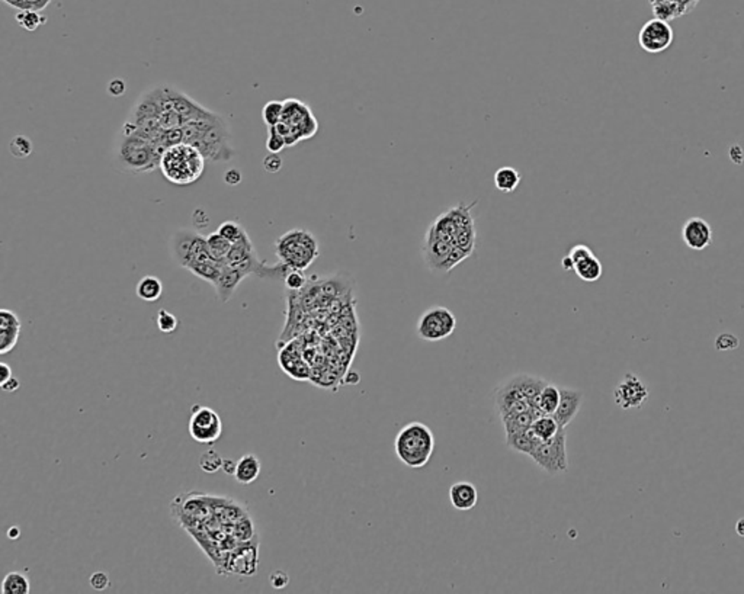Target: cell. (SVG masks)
Here are the masks:
<instances>
[{"instance_id": "cell-1", "label": "cell", "mask_w": 744, "mask_h": 594, "mask_svg": "<svg viewBox=\"0 0 744 594\" xmlns=\"http://www.w3.org/2000/svg\"><path fill=\"white\" fill-rule=\"evenodd\" d=\"M472 203H460L441 214L427 228L422 246V256L427 269L441 273L450 272L474 253L477 232Z\"/></svg>"}, {"instance_id": "cell-2", "label": "cell", "mask_w": 744, "mask_h": 594, "mask_svg": "<svg viewBox=\"0 0 744 594\" xmlns=\"http://www.w3.org/2000/svg\"><path fill=\"white\" fill-rule=\"evenodd\" d=\"M182 131L184 143L196 147L213 163H225L236 154L230 127L220 113L211 112L192 120L182 127Z\"/></svg>"}, {"instance_id": "cell-3", "label": "cell", "mask_w": 744, "mask_h": 594, "mask_svg": "<svg viewBox=\"0 0 744 594\" xmlns=\"http://www.w3.org/2000/svg\"><path fill=\"white\" fill-rule=\"evenodd\" d=\"M163 151L144 137L121 128L114 146V165L124 173H150L160 166Z\"/></svg>"}, {"instance_id": "cell-4", "label": "cell", "mask_w": 744, "mask_h": 594, "mask_svg": "<svg viewBox=\"0 0 744 594\" xmlns=\"http://www.w3.org/2000/svg\"><path fill=\"white\" fill-rule=\"evenodd\" d=\"M548 384L543 378L519 374L507 379L496 391L494 400L500 419L510 417L536 408V398L541 390Z\"/></svg>"}, {"instance_id": "cell-5", "label": "cell", "mask_w": 744, "mask_h": 594, "mask_svg": "<svg viewBox=\"0 0 744 594\" xmlns=\"http://www.w3.org/2000/svg\"><path fill=\"white\" fill-rule=\"evenodd\" d=\"M159 168L170 184L187 187L195 184L204 173L206 157L196 147L179 143L163 151Z\"/></svg>"}, {"instance_id": "cell-6", "label": "cell", "mask_w": 744, "mask_h": 594, "mask_svg": "<svg viewBox=\"0 0 744 594\" xmlns=\"http://www.w3.org/2000/svg\"><path fill=\"white\" fill-rule=\"evenodd\" d=\"M397 458L409 468L419 469L427 465L435 450V436L429 426L412 422L401 427L394 441Z\"/></svg>"}, {"instance_id": "cell-7", "label": "cell", "mask_w": 744, "mask_h": 594, "mask_svg": "<svg viewBox=\"0 0 744 594\" xmlns=\"http://www.w3.org/2000/svg\"><path fill=\"white\" fill-rule=\"evenodd\" d=\"M275 253L291 269L305 270L319 258L320 246L313 233L294 228L275 241Z\"/></svg>"}, {"instance_id": "cell-8", "label": "cell", "mask_w": 744, "mask_h": 594, "mask_svg": "<svg viewBox=\"0 0 744 594\" xmlns=\"http://www.w3.org/2000/svg\"><path fill=\"white\" fill-rule=\"evenodd\" d=\"M172 253L176 263L188 270L198 263L215 260L208 250L207 237L189 228H180L173 234Z\"/></svg>"}, {"instance_id": "cell-9", "label": "cell", "mask_w": 744, "mask_h": 594, "mask_svg": "<svg viewBox=\"0 0 744 594\" xmlns=\"http://www.w3.org/2000/svg\"><path fill=\"white\" fill-rule=\"evenodd\" d=\"M531 458L541 469H544L551 476L567 472L569 458L566 429L560 427L554 438L541 442L531 455Z\"/></svg>"}, {"instance_id": "cell-10", "label": "cell", "mask_w": 744, "mask_h": 594, "mask_svg": "<svg viewBox=\"0 0 744 594\" xmlns=\"http://www.w3.org/2000/svg\"><path fill=\"white\" fill-rule=\"evenodd\" d=\"M281 121L291 129L294 144L311 139L319 131V122L315 120L311 108L305 102L296 98H288L284 101V113Z\"/></svg>"}, {"instance_id": "cell-11", "label": "cell", "mask_w": 744, "mask_h": 594, "mask_svg": "<svg viewBox=\"0 0 744 594\" xmlns=\"http://www.w3.org/2000/svg\"><path fill=\"white\" fill-rule=\"evenodd\" d=\"M457 329V318L445 307L426 310L417 322L416 333L424 341H439L453 334Z\"/></svg>"}, {"instance_id": "cell-12", "label": "cell", "mask_w": 744, "mask_h": 594, "mask_svg": "<svg viewBox=\"0 0 744 594\" xmlns=\"http://www.w3.org/2000/svg\"><path fill=\"white\" fill-rule=\"evenodd\" d=\"M189 435L201 445H213L222 435V422L217 411L195 404L189 419Z\"/></svg>"}, {"instance_id": "cell-13", "label": "cell", "mask_w": 744, "mask_h": 594, "mask_svg": "<svg viewBox=\"0 0 744 594\" xmlns=\"http://www.w3.org/2000/svg\"><path fill=\"white\" fill-rule=\"evenodd\" d=\"M674 41V31L667 20L655 18L647 20L638 32L640 47L648 54L666 51Z\"/></svg>"}, {"instance_id": "cell-14", "label": "cell", "mask_w": 744, "mask_h": 594, "mask_svg": "<svg viewBox=\"0 0 744 594\" xmlns=\"http://www.w3.org/2000/svg\"><path fill=\"white\" fill-rule=\"evenodd\" d=\"M614 398L622 410L641 408L648 400V388L636 374L626 372L614 390Z\"/></svg>"}, {"instance_id": "cell-15", "label": "cell", "mask_w": 744, "mask_h": 594, "mask_svg": "<svg viewBox=\"0 0 744 594\" xmlns=\"http://www.w3.org/2000/svg\"><path fill=\"white\" fill-rule=\"evenodd\" d=\"M682 239L686 247L692 250H704L712 244V228L701 217L686 220L682 228Z\"/></svg>"}, {"instance_id": "cell-16", "label": "cell", "mask_w": 744, "mask_h": 594, "mask_svg": "<svg viewBox=\"0 0 744 594\" xmlns=\"http://www.w3.org/2000/svg\"><path fill=\"white\" fill-rule=\"evenodd\" d=\"M584 396L580 390H572V388H560V403L553 415L560 427H567L579 415L581 408Z\"/></svg>"}, {"instance_id": "cell-17", "label": "cell", "mask_w": 744, "mask_h": 594, "mask_svg": "<svg viewBox=\"0 0 744 594\" xmlns=\"http://www.w3.org/2000/svg\"><path fill=\"white\" fill-rule=\"evenodd\" d=\"M20 320L11 310H0V353L6 355L12 352L19 340Z\"/></svg>"}, {"instance_id": "cell-18", "label": "cell", "mask_w": 744, "mask_h": 594, "mask_svg": "<svg viewBox=\"0 0 744 594\" xmlns=\"http://www.w3.org/2000/svg\"><path fill=\"white\" fill-rule=\"evenodd\" d=\"M652 13L663 20H673L692 12L700 0H648Z\"/></svg>"}, {"instance_id": "cell-19", "label": "cell", "mask_w": 744, "mask_h": 594, "mask_svg": "<svg viewBox=\"0 0 744 594\" xmlns=\"http://www.w3.org/2000/svg\"><path fill=\"white\" fill-rule=\"evenodd\" d=\"M246 278V275L243 272H240L239 269L224 263L222 265V269L220 272V277L218 279L215 281V284L213 285L215 288V292H217V296L218 300L221 303H229L232 300V296L234 293V291L237 289V286L240 285V282Z\"/></svg>"}, {"instance_id": "cell-20", "label": "cell", "mask_w": 744, "mask_h": 594, "mask_svg": "<svg viewBox=\"0 0 744 594\" xmlns=\"http://www.w3.org/2000/svg\"><path fill=\"white\" fill-rule=\"evenodd\" d=\"M449 500L454 509L460 512H468L476 507L479 501V493L474 484L468 481H460L450 486Z\"/></svg>"}, {"instance_id": "cell-21", "label": "cell", "mask_w": 744, "mask_h": 594, "mask_svg": "<svg viewBox=\"0 0 744 594\" xmlns=\"http://www.w3.org/2000/svg\"><path fill=\"white\" fill-rule=\"evenodd\" d=\"M260 461L256 455L246 453L237 461V468L234 472L236 481L240 484H252L260 475Z\"/></svg>"}, {"instance_id": "cell-22", "label": "cell", "mask_w": 744, "mask_h": 594, "mask_svg": "<svg viewBox=\"0 0 744 594\" xmlns=\"http://www.w3.org/2000/svg\"><path fill=\"white\" fill-rule=\"evenodd\" d=\"M541 442H543V441H541L535 435V433L532 431V429H528V430H524V431H517V433H513V435H506V446L507 448H510L515 452L528 455V456H531L534 453V450L536 449V446Z\"/></svg>"}, {"instance_id": "cell-23", "label": "cell", "mask_w": 744, "mask_h": 594, "mask_svg": "<svg viewBox=\"0 0 744 594\" xmlns=\"http://www.w3.org/2000/svg\"><path fill=\"white\" fill-rule=\"evenodd\" d=\"M573 270L576 272V275L584 282H596L600 279L602 273H603L602 263L595 256V253L577 260L573 265Z\"/></svg>"}, {"instance_id": "cell-24", "label": "cell", "mask_w": 744, "mask_h": 594, "mask_svg": "<svg viewBox=\"0 0 744 594\" xmlns=\"http://www.w3.org/2000/svg\"><path fill=\"white\" fill-rule=\"evenodd\" d=\"M522 175L519 170H516L510 166H503L494 173V187L503 194H510L515 192L517 187H519Z\"/></svg>"}, {"instance_id": "cell-25", "label": "cell", "mask_w": 744, "mask_h": 594, "mask_svg": "<svg viewBox=\"0 0 744 594\" xmlns=\"http://www.w3.org/2000/svg\"><path fill=\"white\" fill-rule=\"evenodd\" d=\"M135 293L144 303H156L163 293V284L157 277L147 275L139 281Z\"/></svg>"}, {"instance_id": "cell-26", "label": "cell", "mask_w": 744, "mask_h": 594, "mask_svg": "<svg viewBox=\"0 0 744 594\" xmlns=\"http://www.w3.org/2000/svg\"><path fill=\"white\" fill-rule=\"evenodd\" d=\"M560 403V386L548 382L536 398V408L541 415H554Z\"/></svg>"}, {"instance_id": "cell-27", "label": "cell", "mask_w": 744, "mask_h": 594, "mask_svg": "<svg viewBox=\"0 0 744 594\" xmlns=\"http://www.w3.org/2000/svg\"><path fill=\"white\" fill-rule=\"evenodd\" d=\"M539 416H541V413H539L538 410H529V411H524V413L502 419L506 435H513V433L524 431V430L531 429L532 423Z\"/></svg>"}, {"instance_id": "cell-28", "label": "cell", "mask_w": 744, "mask_h": 594, "mask_svg": "<svg viewBox=\"0 0 744 594\" xmlns=\"http://www.w3.org/2000/svg\"><path fill=\"white\" fill-rule=\"evenodd\" d=\"M31 584L28 577L19 571H12L6 574L2 583V594H28Z\"/></svg>"}, {"instance_id": "cell-29", "label": "cell", "mask_w": 744, "mask_h": 594, "mask_svg": "<svg viewBox=\"0 0 744 594\" xmlns=\"http://www.w3.org/2000/svg\"><path fill=\"white\" fill-rule=\"evenodd\" d=\"M531 429L541 441H548L557 435L560 430V424L557 423L554 416L541 415L539 417L535 419Z\"/></svg>"}, {"instance_id": "cell-30", "label": "cell", "mask_w": 744, "mask_h": 594, "mask_svg": "<svg viewBox=\"0 0 744 594\" xmlns=\"http://www.w3.org/2000/svg\"><path fill=\"white\" fill-rule=\"evenodd\" d=\"M207 246H208L211 256L218 262H225V258H227L229 251L232 248V243L229 240H225L218 232L211 233L207 237Z\"/></svg>"}, {"instance_id": "cell-31", "label": "cell", "mask_w": 744, "mask_h": 594, "mask_svg": "<svg viewBox=\"0 0 744 594\" xmlns=\"http://www.w3.org/2000/svg\"><path fill=\"white\" fill-rule=\"evenodd\" d=\"M284 101H269L262 109V120L267 128L278 125L282 120Z\"/></svg>"}, {"instance_id": "cell-32", "label": "cell", "mask_w": 744, "mask_h": 594, "mask_svg": "<svg viewBox=\"0 0 744 594\" xmlns=\"http://www.w3.org/2000/svg\"><path fill=\"white\" fill-rule=\"evenodd\" d=\"M16 22L27 31H35L47 22V18L41 16L39 12L35 11H20L16 15Z\"/></svg>"}, {"instance_id": "cell-33", "label": "cell", "mask_w": 744, "mask_h": 594, "mask_svg": "<svg viewBox=\"0 0 744 594\" xmlns=\"http://www.w3.org/2000/svg\"><path fill=\"white\" fill-rule=\"evenodd\" d=\"M591 255H593V251H592V248L589 246L576 244V246L572 247V250L569 251V255L566 258H562L561 266L565 270H573V265L577 260H580V259H583L586 256H591Z\"/></svg>"}, {"instance_id": "cell-34", "label": "cell", "mask_w": 744, "mask_h": 594, "mask_svg": "<svg viewBox=\"0 0 744 594\" xmlns=\"http://www.w3.org/2000/svg\"><path fill=\"white\" fill-rule=\"evenodd\" d=\"M9 151L16 158H27L32 153V143L25 135H16L9 143Z\"/></svg>"}, {"instance_id": "cell-35", "label": "cell", "mask_w": 744, "mask_h": 594, "mask_svg": "<svg viewBox=\"0 0 744 594\" xmlns=\"http://www.w3.org/2000/svg\"><path fill=\"white\" fill-rule=\"evenodd\" d=\"M199 467L207 474H215L222 468V458L214 449H210L206 453H202L199 458Z\"/></svg>"}, {"instance_id": "cell-36", "label": "cell", "mask_w": 744, "mask_h": 594, "mask_svg": "<svg viewBox=\"0 0 744 594\" xmlns=\"http://www.w3.org/2000/svg\"><path fill=\"white\" fill-rule=\"evenodd\" d=\"M225 240H229L232 244L241 239V236L246 233L244 228L237 221H225L222 222L218 230H217Z\"/></svg>"}, {"instance_id": "cell-37", "label": "cell", "mask_w": 744, "mask_h": 594, "mask_svg": "<svg viewBox=\"0 0 744 594\" xmlns=\"http://www.w3.org/2000/svg\"><path fill=\"white\" fill-rule=\"evenodd\" d=\"M284 284L288 291H292V292L301 291L307 285V278L304 275V270L289 269L284 278Z\"/></svg>"}, {"instance_id": "cell-38", "label": "cell", "mask_w": 744, "mask_h": 594, "mask_svg": "<svg viewBox=\"0 0 744 594\" xmlns=\"http://www.w3.org/2000/svg\"><path fill=\"white\" fill-rule=\"evenodd\" d=\"M157 327L162 333H172L177 329V318L168 310H160L156 318Z\"/></svg>"}, {"instance_id": "cell-39", "label": "cell", "mask_w": 744, "mask_h": 594, "mask_svg": "<svg viewBox=\"0 0 744 594\" xmlns=\"http://www.w3.org/2000/svg\"><path fill=\"white\" fill-rule=\"evenodd\" d=\"M738 345H740L738 337L736 334H733V333H721L715 339V349L719 350V352L721 350H723V352L734 350V349L738 348Z\"/></svg>"}, {"instance_id": "cell-40", "label": "cell", "mask_w": 744, "mask_h": 594, "mask_svg": "<svg viewBox=\"0 0 744 594\" xmlns=\"http://www.w3.org/2000/svg\"><path fill=\"white\" fill-rule=\"evenodd\" d=\"M285 147H286V143L282 139V135L274 127L269 128V135H267V140H266V150L269 153L279 154Z\"/></svg>"}, {"instance_id": "cell-41", "label": "cell", "mask_w": 744, "mask_h": 594, "mask_svg": "<svg viewBox=\"0 0 744 594\" xmlns=\"http://www.w3.org/2000/svg\"><path fill=\"white\" fill-rule=\"evenodd\" d=\"M263 169L267 173H278L282 169V158H281V156L275 154V153H269L263 158Z\"/></svg>"}, {"instance_id": "cell-42", "label": "cell", "mask_w": 744, "mask_h": 594, "mask_svg": "<svg viewBox=\"0 0 744 594\" xmlns=\"http://www.w3.org/2000/svg\"><path fill=\"white\" fill-rule=\"evenodd\" d=\"M90 586H92L95 590L98 591H103L109 587V577L106 573H102V571H98V573L92 574V577H90Z\"/></svg>"}, {"instance_id": "cell-43", "label": "cell", "mask_w": 744, "mask_h": 594, "mask_svg": "<svg viewBox=\"0 0 744 594\" xmlns=\"http://www.w3.org/2000/svg\"><path fill=\"white\" fill-rule=\"evenodd\" d=\"M269 580H270V584H272V587H274V588H278V590L286 587L288 583H289V577H288V574L284 573L282 569H277V571H274V573L270 574Z\"/></svg>"}, {"instance_id": "cell-44", "label": "cell", "mask_w": 744, "mask_h": 594, "mask_svg": "<svg viewBox=\"0 0 744 594\" xmlns=\"http://www.w3.org/2000/svg\"><path fill=\"white\" fill-rule=\"evenodd\" d=\"M125 90H127V86L122 79H114V80H111L108 84V94L114 98L122 96L125 94Z\"/></svg>"}, {"instance_id": "cell-45", "label": "cell", "mask_w": 744, "mask_h": 594, "mask_svg": "<svg viewBox=\"0 0 744 594\" xmlns=\"http://www.w3.org/2000/svg\"><path fill=\"white\" fill-rule=\"evenodd\" d=\"M224 180H225V184H227V185H230V187H236V185H239L240 182H241V173H240V170H237V169H230V170L225 172V175H224Z\"/></svg>"}, {"instance_id": "cell-46", "label": "cell", "mask_w": 744, "mask_h": 594, "mask_svg": "<svg viewBox=\"0 0 744 594\" xmlns=\"http://www.w3.org/2000/svg\"><path fill=\"white\" fill-rule=\"evenodd\" d=\"M12 378V368L9 367L8 363L2 362L0 363V385L5 384L6 381H9Z\"/></svg>"}, {"instance_id": "cell-47", "label": "cell", "mask_w": 744, "mask_h": 594, "mask_svg": "<svg viewBox=\"0 0 744 594\" xmlns=\"http://www.w3.org/2000/svg\"><path fill=\"white\" fill-rule=\"evenodd\" d=\"M0 386H2V390L6 391V393H13V391H16L18 388L20 386V384H19V381H18L16 378L12 377L9 381H6L5 384H2Z\"/></svg>"}, {"instance_id": "cell-48", "label": "cell", "mask_w": 744, "mask_h": 594, "mask_svg": "<svg viewBox=\"0 0 744 594\" xmlns=\"http://www.w3.org/2000/svg\"><path fill=\"white\" fill-rule=\"evenodd\" d=\"M236 468H237V462L236 461H233V460H222V468L221 469L227 475H233L234 476Z\"/></svg>"}, {"instance_id": "cell-49", "label": "cell", "mask_w": 744, "mask_h": 594, "mask_svg": "<svg viewBox=\"0 0 744 594\" xmlns=\"http://www.w3.org/2000/svg\"><path fill=\"white\" fill-rule=\"evenodd\" d=\"M736 532L740 538H744V517L738 519L736 523Z\"/></svg>"}, {"instance_id": "cell-50", "label": "cell", "mask_w": 744, "mask_h": 594, "mask_svg": "<svg viewBox=\"0 0 744 594\" xmlns=\"http://www.w3.org/2000/svg\"><path fill=\"white\" fill-rule=\"evenodd\" d=\"M194 215H196V217H198V215H204V217H206V220H208L207 214H206L204 211H202V210H196V211L194 213ZM196 217H192V218H194V220H196ZM194 222H199V224H198L199 227H207V224H208V221H201V220H198V221H194Z\"/></svg>"}, {"instance_id": "cell-51", "label": "cell", "mask_w": 744, "mask_h": 594, "mask_svg": "<svg viewBox=\"0 0 744 594\" xmlns=\"http://www.w3.org/2000/svg\"><path fill=\"white\" fill-rule=\"evenodd\" d=\"M4 2H6V4L9 5V6H12V8H16V9H19V11H20V8H22V4H24V0H4Z\"/></svg>"}, {"instance_id": "cell-52", "label": "cell", "mask_w": 744, "mask_h": 594, "mask_svg": "<svg viewBox=\"0 0 744 594\" xmlns=\"http://www.w3.org/2000/svg\"><path fill=\"white\" fill-rule=\"evenodd\" d=\"M8 538L9 539H18L19 538V529L18 528H11L8 531Z\"/></svg>"}]
</instances>
